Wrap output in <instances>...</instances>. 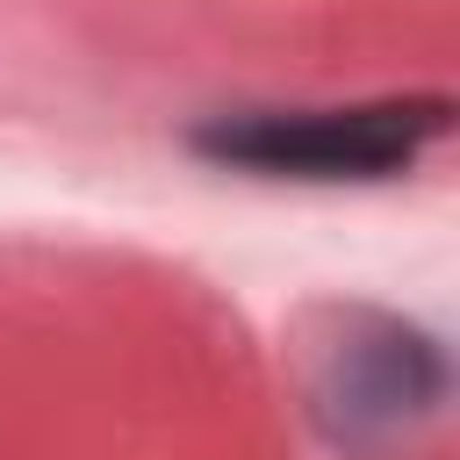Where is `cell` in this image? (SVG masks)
I'll return each instance as SVG.
<instances>
[{
    "label": "cell",
    "mask_w": 460,
    "mask_h": 460,
    "mask_svg": "<svg viewBox=\"0 0 460 460\" xmlns=\"http://www.w3.org/2000/svg\"><path fill=\"white\" fill-rule=\"evenodd\" d=\"M453 129L446 93H381L345 108H237L208 115L187 144L252 180H395Z\"/></svg>",
    "instance_id": "cell-1"
},
{
    "label": "cell",
    "mask_w": 460,
    "mask_h": 460,
    "mask_svg": "<svg viewBox=\"0 0 460 460\" xmlns=\"http://www.w3.org/2000/svg\"><path fill=\"white\" fill-rule=\"evenodd\" d=\"M331 331L309 338V410L338 446H388L438 410L446 367L431 338L374 309H331Z\"/></svg>",
    "instance_id": "cell-2"
}]
</instances>
